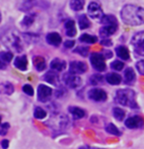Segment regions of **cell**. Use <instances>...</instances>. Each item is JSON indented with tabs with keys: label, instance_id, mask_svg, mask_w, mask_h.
I'll return each instance as SVG.
<instances>
[{
	"label": "cell",
	"instance_id": "6da1fadb",
	"mask_svg": "<svg viewBox=\"0 0 144 149\" xmlns=\"http://www.w3.org/2000/svg\"><path fill=\"white\" fill-rule=\"evenodd\" d=\"M120 17L126 25L130 26L144 25V9L136 5H125L122 9Z\"/></svg>",
	"mask_w": 144,
	"mask_h": 149
},
{
	"label": "cell",
	"instance_id": "7a4b0ae2",
	"mask_svg": "<svg viewBox=\"0 0 144 149\" xmlns=\"http://www.w3.org/2000/svg\"><path fill=\"white\" fill-rule=\"evenodd\" d=\"M115 102L122 106L137 109L138 106L135 102V93L130 89H120L115 92Z\"/></svg>",
	"mask_w": 144,
	"mask_h": 149
},
{
	"label": "cell",
	"instance_id": "3957f363",
	"mask_svg": "<svg viewBox=\"0 0 144 149\" xmlns=\"http://www.w3.org/2000/svg\"><path fill=\"white\" fill-rule=\"evenodd\" d=\"M2 42H3L5 47L16 52H21L23 50L21 38L19 37L17 32H8L5 36L2 37Z\"/></svg>",
	"mask_w": 144,
	"mask_h": 149
},
{
	"label": "cell",
	"instance_id": "277c9868",
	"mask_svg": "<svg viewBox=\"0 0 144 149\" xmlns=\"http://www.w3.org/2000/svg\"><path fill=\"white\" fill-rule=\"evenodd\" d=\"M131 45L136 54L144 56V31L138 32L133 35L131 39Z\"/></svg>",
	"mask_w": 144,
	"mask_h": 149
},
{
	"label": "cell",
	"instance_id": "5b68a950",
	"mask_svg": "<svg viewBox=\"0 0 144 149\" xmlns=\"http://www.w3.org/2000/svg\"><path fill=\"white\" fill-rule=\"evenodd\" d=\"M62 81L68 88H70V89H76V88L79 87L82 83L81 78L71 72L64 73L62 76Z\"/></svg>",
	"mask_w": 144,
	"mask_h": 149
},
{
	"label": "cell",
	"instance_id": "8992f818",
	"mask_svg": "<svg viewBox=\"0 0 144 149\" xmlns=\"http://www.w3.org/2000/svg\"><path fill=\"white\" fill-rule=\"evenodd\" d=\"M106 57L104 56L103 54H99V52H94L91 54L90 56V61L92 66L94 67L97 71L102 72L106 70V62H105Z\"/></svg>",
	"mask_w": 144,
	"mask_h": 149
},
{
	"label": "cell",
	"instance_id": "52a82bcc",
	"mask_svg": "<svg viewBox=\"0 0 144 149\" xmlns=\"http://www.w3.org/2000/svg\"><path fill=\"white\" fill-rule=\"evenodd\" d=\"M52 95V89L47 85L41 84L38 87V99L42 103H45L49 100Z\"/></svg>",
	"mask_w": 144,
	"mask_h": 149
},
{
	"label": "cell",
	"instance_id": "ba28073f",
	"mask_svg": "<svg viewBox=\"0 0 144 149\" xmlns=\"http://www.w3.org/2000/svg\"><path fill=\"white\" fill-rule=\"evenodd\" d=\"M107 93L102 89H99V88L91 89L88 92V98L92 101H95V102H105L107 100Z\"/></svg>",
	"mask_w": 144,
	"mask_h": 149
},
{
	"label": "cell",
	"instance_id": "9c48e42d",
	"mask_svg": "<svg viewBox=\"0 0 144 149\" xmlns=\"http://www.w3.org/2000/svg\"><path fill=\"white\" fill-rule=\"evenodd\" d=\"M88 15L92 19H100L103 17V9L97 2H91L88 5Z\"/></svg>",
	"mask_w": 144,
	"mask_h": 149
},
{
	"label": "cell",
	"instance_id": "30bf717a",
	"mask_svg": "<svg viewBox=\"0 0 144 149\" xmlns=\"http://www.w3.org/2000/svg\"><path fill=\"white\" fill-rule=\"evenodd\" d=\"M125 127L131 130H135V128H141L144 125V120L142 117L139 116H134V117H130L126 118L125 123Z\"/></svg>",
	"mask_w": 144,
	"mask_h": 149
},
{
	"label": "cell",
	"instance_id": "8fae6325",
	"mask_svg": "<svg viewBox=\"0 0 144 149\" xmlns=\"http://www.w3.org/2000/svg\"><path fill=\"white\" fill-rule=\"evenodd\" d=\"M87 71V65L82 61H71L69 64V72L74 74H83Z\"/></svg>",
	"mask_w": 144,
	"mask_h": 149
},
{
	"label": "cell",
	"instance_id": "7c38bea8",
	"mask_svg": "<svg viewBox=\"0 0 144 149\" xmlns=\"http://www.w3.org/2000/svg\"><path fill=\"white\" fill-rule=\"evenodd\" d=\"M45 40H47V44L54 45V47H58L62 42V39H61V37H60V35L58 34V33H55V32H52V33L47 34Z\"/></svg>",
	"mask_w": 144,
	"mask_h": 149
},
{
	"label": "cell",
	"instance_id": "4fadbf2b",
	"mask_svg": "<svg viewBox=\"0 0 144 149\" xmlns=\"http://www.w3.org/2000/svg\"><path fill=\"white\" fill-rule=\"evenodd\" d=\"M64 28H65V34L67 37L73 38L76 36L77 34V30L75 27V22L73 20H67L64 23Z\"/></svg>",
	"mask_w": 144,
	"mask_h": 149
},
{
	"label": "cell",
	"instance_id": "5bb4252c",
	"mask_svg": "<svg viewBox=\"0 0 144 149\" xmlns=\"http://www.w3.org/2000/svg\"><path fill=\"white\" fill-rule=\"evenodd\" d=\"M44 80L52 85H59V77L57 75V73L54 72V70H50V71H47L45 73L44 76Z\"/></svg>",
	"mask_w": 144,
	"mask_h": 149
},
{
	"label": "cell",
	"instance_id": "9a60e30c",
	"mask_svg": "<svg viewBox=\"0 0 144 149\" xmlns=\"http://www.w3.org/2000/svg\"><path fill=\"white\" fill-rule=\"evenodd\" d=\"M14 65L17 69L21 70V71H25L27 70L28 67V59L26 55H22V56H18L16 57L14 61Z\"/></svg>",
	"mask_w": 144,
	"mask_h": 149
},
{
	"label": "cell",
	"instance_id": "2e32d148",
	"mask_svg": "<svg viewBox=\"0 0 144 149\" xmlns=\"http://www.w3.org/2000/svg\"><path fill=\"white\" fill-rule=\"evenodd\" d=\"M117 29L118 26H115V25H105L103 28H101L100 36L103 38H107L109 36H111V35L115 34Z\"/></svg>",
	"mask_w": 144,
	"mask_h": 149
},
{
	"label": "cell",
	"instance_id": "e0dca14e",
	"mask_svg": "<svg viewBox=\"0 0 144 149\" xmlns=\"http://www.w3.org/2000/svg\"><path fill=\"white\" fill-rule=\"evenodd\" d=\"M66 66V62L59 58H55L50 62V68L55 71H62Z\"/></svg>",
	"mask_w": 144,
	"mask_h": 149
},
{
	"label": "cell",
	"instance_id": "ac0fdd59",
	"mask_svg": "<svg viewBox=\"0 0 144 149\" xmlns=\"http://www.w3.org/2000/svg\"><path fill=\"white\" fill-rule=\"evenodd\" d=\"M33 63H34L35 67H36V69L38 71H42V70H45V67H47L45 58L42 56H39V55H37V56H35L34 58H33Z\"/></svg>",
	"mask_w": 144,
	"mask_h": 149
},
{
	"label": "cell",
	"instance_id": "d6986e66",
	"mask_svg": "<svg viewBox=\"0 0 144 149\" xmlns=\"http://www.w3.org/2000/svg\"><path fill=\"white\" fill-rule=\"evenodd\" d=\"M68 111H69V113H71L72 117L74 118L75 120H79V118H84L86 115L85 111L78 107H71V106H70V107L68 108Z\"/></svg>",
	"mask_w": 144,
	"mask_h": 149
},
{
	"label": "cell",
	"instance_id": "ffe728a7",
	"mask_svg": "<svg viewBox=\"0 0 144 149\" xmlns=\"http://www.w3.org/2000/svg\"><path fill=\"white\" fill-rule=\"evenodd\" d=\"M115 52H117V55L120 57V59H123V60H128L130 57L129 55V52L128 49H126L125 45H120L115 49Z\"/></svg>",
	"mask_w": 144,
	"mask_h": 149
},
{
	"label": "cell",
	"instance_id": "44dd1931",
	"mask_svg": "<svg viewBox=\"0 0 144 149\" xmlns=\"http://www.w3.org/2000/svg\"><path fill=\"white\" fill-rule=\"evenodd\" d=\"M106 80L111 85H118L122 82V77L117 73H109L106 76Z\"/></svg>",
	"mask_w": 144,
	"mask_h": 149
},
{
	"label": "cell",
	"instance_id": "7402d4cb",
	"mask_svg": "<svg viewBox=\"0 0 144 149\" xmlns=\"http://www.w3.org/2000/svg\"><path fill=\"white\" fill-rule=\"evenodd\" d=\"M135 80L134 70L131 67H127L125 70V82L126 84H132Z\"/></svg>",
	"mask_w": 144,
	"mask_h": 149
},
{
	"label": "cell",
	"instance_id": "603a6c76",
	"mask_svg": "<svg viewBox=\"0 0 144 149\" xmlns=\"http://www.w3.org/2000/svg\"><path fill=\"white\" fill-rule=\"evenodd\" d=\"M36 4V0H22L21 4L19 5V9L21 11L27 12L30 11Z\"/></svg>",
	"mask_w": 144,
	"mask_h": 149
},
{
	"label": "cell",
	"instance_id": "cb8c5ba5",
	"mask_svg": "<svg viewBox=\"0 0 144 149\" xmlns=\"http://www.w3.org/2000/svg\"><path fill=\"white\" fill-rule=\"evenodd\" d=\"M101 23L103 25H115L118 26L117 18L113 15H105L101 18Z\"/></svg>",
	"mask_w": 144,
	"mask_h": 149
},
{
	"label": "cell",
	"instance_id": "d4e9b609",
	"mask_svg": "<svg viewBox=\"0 0 144 149\" xmlns=\"http://www.w3.org/2000/svg\"><path fill=\"white\" fill-rule=\"evenodd\" d=\"M35 19H36V14H29L24 17L23 21L21 22V25L24 28H29V27H31L33 25V23L35 22Z\"/></svg>",
	"mask_w": 144,
	"mask_h": 149
},
{
	"label": "cell",
	"instance_id": "484cf974",
	"mask_svg": "<svg viewBox=\"0 0 144 149\" xmlns=\"http://www.w3.org/2000/svg\"><path fill=\"white\" fill-rule=\"evenodd\" d=\"M78 24H79V28L81 30L88 29L91 26V23L86 15H80L79 18H78Z\"/></svg>",
	"mask_w": 144,
	"mask_h": 149
},
{
	"label": "cell",
	"instance_id": "4316f807",
	"mask_svg": "<svg viewBox=\"0 0 144 149\" xmlns=\"http://www.w3.org/2000/svg\"><path fill=\"white\" fill-rule=\"evenodd\" d=\"M85 1L84 0H71L70 1V8L74 11H80L84 8Z\"/></svg>",
	"mask_w": 144,
	"mask_h": 149
},
{
	"label": "cell",
	"instance_id": "83f0119b",
	"mask_svg": "<svg viewBox=\"0 0 144 149\" xmlns=\"http://www.w3.org/2000/svg\"><path fill=\"white\" fill-rule=\"evenodd\" d=\"M79 41L82 42H85V44H95V42L98 41V39H97V37L92 36V35L83 34L82 36L79 38Z\"/></svg>",
	"mask_w": 144,
	"mask_h": 149
},
{
	"label": "cell",
	"instance_id": "f1b7e54d",
	"mask_svg": "<svg viewBox=\"0 0 144 149\" xmlns=\"http://www.w3.org/2000/svg\"><path fill=\"white\" fill-rule=\"evenodd\" d=\"M113 117H115V118L117 120H122L123 118H125V112L122 110V109H120V108H113Z\"/></svg>",
	"mask_w": 144,
	"mask_h": 149
},
{
	"label": "cell",
	"instance_id": "f546056e",
	"mask_svg": "<svg viewBox=\"0 0 144 149\" xmlns=\"http://www.w3.org/2000/svg\"><path fill=\"white\" fill-rule=\"evenodd\" d=\"M105 130L108 133H110V134H113V135H115V136L120 135V131L118 130V128L115 127L113 123H108V125H106Z\"/></svg>",
	"mask_w": 144,
	"mask_h": 149
},
{
	"label": "cell",
	"instance_id": "4dcf8cb0",
	"mask_svg": "<svg viewBox=\"0 0 144 149\" xmlns=\"http://www.w3.org/2000/svg\"><path fill=\"white\" fill-rule=\"evenodd\" d=\"M0 59L4 63H9L13 59V54L10 52H1V54H0Z\"/></svg>",
	"mask_w": 144,
	"mask_h": 149
},
{
	"label": "cell",
	"instance_id": "1f68e13d",
	"mask_svg": "<svg viewBox=\"0 0 144 149\" xmlns=\"http://www.w3.org/2000/svg\"><path fill=\"white\" fill-rule=\"evenodd\" d=\"M47 112L41 107H37L34 111V117L38 118V120H42V118L47 117Z\"/></svg>",
	"mask_w": 144,
	"mask_h": 149
},
{
	"label": "cell",
	"instance_id": "d6a6232c",
	"mask_svg": "<svg viewBox=\"0 0 144 149\" xmlns=\"http://www.w3.org/2000/svg\"><path fill=\"white\" fill-rule=\"evenodd\" d=\"M103 81H104V78L100 74H94L90 78V83L92 85H99L101 83H103Z\"/></svg>",
	"mask_w": 144,
	"mask_h": 149
},
{
	"label": "cell",
	"instance_id": "836d02e7",
	"mask_svg": "<svg viewBox=\"0 0 144 149\" xmlns=\"http://www.w3.org/2000/svg\"><path fill=\"white\" fill-rule=\"evenodd\" d=\"M2 90H3V92L6 95H11L12 93L14 92V87L11 83L6 82V83H3V84H2Z\"/></svg>",
	"mask_w": 144,
	"mask_h": 149
},
{
	"label": "cell",
	"instance_id": "e575fe53",
	"mask_svg": "<svg viewBox=\"0 0 144 149\" xmlns=\"http://www.w3.org/2000/svg\"><path fill=\"white\" fill-rule=\"evenodd\" d=\"M111 67H112L113 70H115V71H120V70H122L123 67H125V63H123L122 61H120V60H115V61H113L112 63H111Z\"/></svg>",
	"mask_w": 144,
	"mask_h": 149
},
{
	"label": "cell",
	"instance_id": "d590c367",
	"mask_svg": "<svg viewBox=\"0 0 144 149\" xmlns=\"http://www.w3.org/2000/svg\"><path fill=\"white\" fill-rule=\"evenodd\" d=\"M74 52L82 55V56H87L89 54V49L87 47H78L74 49Z\"/></svg>",
	"mask_w": 144,
	"mask_h": 149
},
{
	"label": "cell",
	"instance_id": "8d00e7d4",
	"mask_svg": "<svg viewBox=\"0 0 144 149\" xmlns=\"http://www.w3.org/2000/svg\"><path fill=\"white\" fill-rule=\"evenodd\" d=\"M9 128H10V125L8 123H2L1 125H0V134L2 136H4L8 132Z\"/></svg>",
	"mask_w": 144,
	"mask_h": 149
},
{
	"label": "cell",
	"instance_id": "74e56055",
	"mask_svg": "<svg viewBox=\"0 0 144 149\" xmlns=\"http://www.w3.org/2000/svg\"><path fill=\"white\" fill-rule=\"evenodd\" d=\"M23 91H24V93H26V94L29 96L34 95V89H33L32 86L29 84H26V85L23 86Z\"/></svg>",
	"mask_w": 144,
	"mask_h": 149
},
{
	"label": "cell",
	"instance_id": "f35d334b",
	"mask_svg": "<svg viewBox=\"0 0 144 149\" xmlns=\"http://www.w3.org/2000/svg\"><path fill=\"white\" fill-rule=\"evenodd\" d=\"M24 39L26 40L28 42H36L37 40H34V38H37V35L34 34H24Z\"/></svg>",
	"mask_w": 144,
	"mask_h": 149
},
{
	"label": "cell",
	"instance_id": "ab89813d",
	"mask_svg": "<svg viewBox=\"0 0 144 149\" xmlns=\"http://www.w3.org/2000/svg\"><path fill=\"white\" fill-rule=\"evenodd\" d=\"M136 69L140 73L141 75H144V59L140 60L136 63Z\"/></svg>",
	"mask_w": 144,
	"mask_h": 149
},
{
	"label": "cell",
	"instance_id": "60d3db41",
	"mask_svg": "<svg viewBox=\"0 0 144 149\" xmlns=\"http://www.w3.org/2000/svg\"><path fill=\"white\" fill-rule=\"evenodd\" d=\"M65 94H66V90L64 89V88H60V89H58L55 92V97L56 98H61V97H63Z\"/></svg>",
	"mask_w": 144,
	"mask_h": 149
},
{
	"label": "cell",
	"instance_id": "b9f144b4",
	"mask_svg": "<svg viewBox=\"0 0 144 149\" xmlns=\"http://www.w3.org/2000/svg\"><path fill=\"white\" fill-rule=\"evenodd\" d=\"M74 41H65L64 42V47H66V49H71V47H74Z\"/></svg>",
	"mask_w": 144,
	"mask_h": 149
},
{
	"label": "cell",
	"instance_id": "7bdbcfd3",
	"mask_svg": "<svg viewBox=\"0 0 144 149\" xmlns=\"http://www.w3.org/2000/svg\"><path fill=\"white\" fill-rule=\"evenodd\" d=\"M101 44H102V45H105V47H111L113 45L111 40H102Z\"/></svg>",
	"mask_w": 144,
	"mask_h": 149
},
{
	"label": "cell",
	"instance_id": "ee69618b",
	"mask_svg": "<svg viewBox=\"0 0 144 149\" xmlns=\"http://www.w3.org/2000/svg\"><path fill=\"white\" fill-rule=\"evenodd\" d=\"M1 146H2V148H3V149H7V148H8V146H9V141L7 139H3L1 141Z\"/></svg>",
	"mask_w": 144,
	"mask_h": 149
},
{
	"label": "cell",
	"instance_id": "f6af8a7d",
	"mask_svg": "<svg viewBox=\"0 0 144 149\" xmlns=\"http://www.w3.org/2000/svg\"><path fill=\"white\" fill-rule=\"evenodd\" d=\"M104 56L106 57V58H110V57L113 56V54L112 52H110V50H104Z\"/></svg>",
	"mask_w": 144,
	"mask_h": 149
},
{
	"label": "cell",
	"instance_id": "bcb514c9",
	"mask_svg": "<svg viewBox=\"0 0 144 149\" xmlns=\"http://www.w3.org/2000/svg\"><path fill=\"white\" fill-rule=\"evenodd\" d=\"M78 149H106V148H99V147H93V146H89V145H84V146H80Z\"/></svg>",
	"mask_w": 144,
	"mask_h": 149
}]
</instances>
